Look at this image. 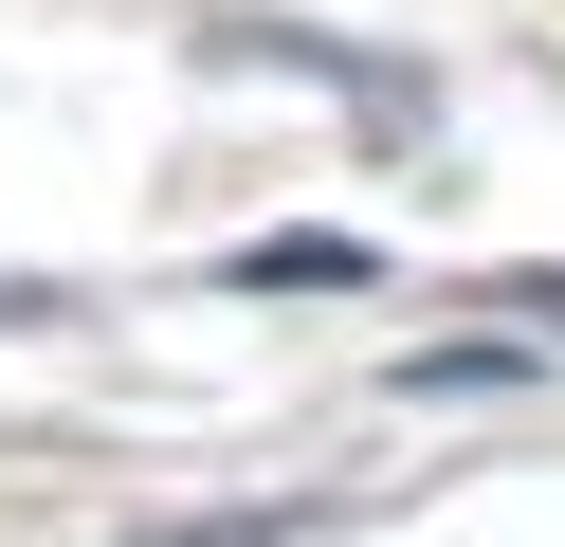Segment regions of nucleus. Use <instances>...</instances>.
<instances>
[{
    "label": "nucleus",
    "instance_id": "nucleus-1",
    "mask_svg": "<svg viewBox=\"0 0 565 547\" xmlns=\"http://www.w3.org/2000/svg\"><path fill=\"white\" fill-rule=\"evenodd\" d=\"M402 383H419V401H492V383H529V347H419Z\"/></svg>",
    "mask_w": 565,
    "mask_h": 547
},
{
    "label": "nucleus",
    "instance_id": "nucleus-2",
    "mask_svg": "<svg viewBox=\"0 0 565 547\" xmlns=\"http://www.w3.org/2000/svg\"><path fill=\"white\" fill-rule=\"evenodd\" d=\"M511 311H547V328H565V255H547V274H511Z\"/></svg>",
    "mask_w": 565,
    "mask_h": 547
}]
</instances>
